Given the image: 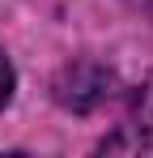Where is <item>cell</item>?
I'll return each instance as SVG.
<instances>
[{
    "label": "cell",
    "mask_w": 153,
    "mask_h": 158,
    "mask_svg": "<svg viewBox=\"0 0 153 158\" xmlns=\"http://www.w3.org/2000/svg\"><path fill=\"white\" fill-rule=\"evenodd\" d=\"M55 98L68 111H94V107L115 98V73L102 69V64H94V60H76V64H68L60 73Z\"/></svg>",
    "instance_id": "1"
},
{
    "label": "cell",
    "mask_w": 153,
    "mask_h": 158,
    "mask_svg": "<svg viewBox=\"0 0 153 158\" xmlns=\"http://www.w3.org/2000/svg\"><path fill=\"white\" fill-rule=\"evenodd\" d=\"M98 150L102 154H153V77L132 94L124 124L111 137H102Z\"/></svg>",
    "instance_id": "2"
},
{
    "label": "cell",
    "mask_w": 153,
    "mask_h": 158,
    "mask_svg": "<svg viewBox=\"0 0 153 158\" xmlns=\"http://www.w3.org/2000/svg\"><path fill=\"white\" fill-rule=\"evenodd\" d=\"M13 85H17L13 64H9V56L0 52V111H4V107H9V98H13Z\"/></svg>",
    "instance_id": "3"
}]
</instances>
